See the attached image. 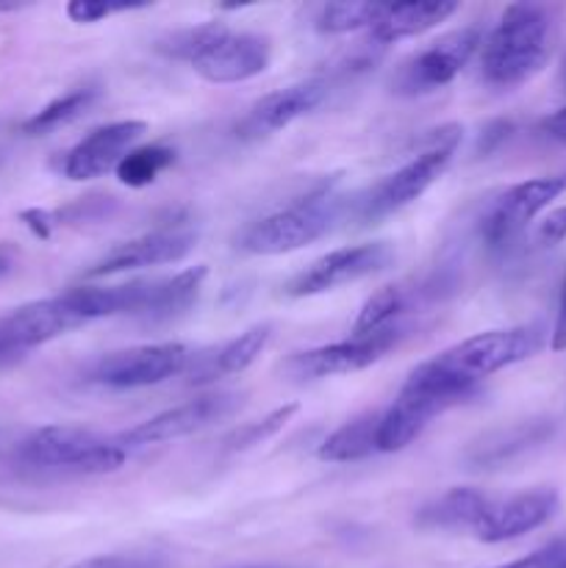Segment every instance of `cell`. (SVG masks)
<instances>
[{"label": "cell", "instance_id": "cell-1", "mask_svg": "<svg viewBox=\"0 0 566 568\" xmlns=\"http://www.w3.org/2000/svg\"><path fill=\"white\" fill-rule=\"evenodd\" d=\"M553 53V17L533 3L503 11L481 48V70L488 87L514 89L544 70Z\"/></svg>", "mask_w": 566, "mask_h": 568}, {"label": "cell", "instance_id": "cell-2", "mask_svg": "<svg viewBox=\"0 0 566 568\" xmlns=\"http://www.w3.org/2000/svg\"><path fill=\"white\" fill-rule=\"evenodd\" d=\"M477 386L458 381L436 361H425L408 375L405 386L400 388L397 399L386 414H381L377 427V453H400L408 447L431 419L442 416L453 405L464 403L475 394Z\"/></svg>", "mask_w": 566, "mask_h": 568}, {"label": "cell", "instance_id": "cell-3", "mask_svg": "<svg viewBox=\"0 0 566 568\" xmlns=\"http://www.w3.org/2000/svg\"><path fill=\"white\" fill-rule=\"evenodd\" d=\"M17 460L33 469H70L81 475H111L128 460V449L105 442L87 427L50 425L22 438Z\"/></svg>", "mask_w": 566, "mask_h": 568}, {"label": "cell", "instance_id": "cell-4", "mask_svg": "<svg viewBox=\"0 0 566 568\" xmlns=\"http://www.w3.org/2000/svg\"><path fill=\"white\" fill-rule=\"evenodd\" d=\"M461 142V128L458 125H442L436 131H431L427 144L400 170H394L392 175H386L383 181H377L375 186L366 192V197L361 200V220L364 222H377L386 220V216L397 214L405 205H411L414 200H420L438 178L444 175V170L453 161L455 148Z\"/></svg>", "mask_w": 566, "mask_h": 568}, {"label": "cell", "instance_id": "cell-5", "mask_svg": "<svg viewBox=\"0 0 566 568\" xmlns=\"http://www.w3.org/2000/svg\"><path fill=\"white\" fill-rule=\"evenodd\" d=\"M342 216V200L322 186L297 203L253 222L242 236V250L253 255H283L325 236Z\"/></svg>", "mask_w": 566, "mask_h": 568}, {"label": "cell", "instance_id": "cell-6", "mask_svg": "<svg viewBox=\"0 0 566 568\" xmlns=\"http://www.w3.org/2000/svg\"><path fill=\"white\" fill-rule=\"evenodd\" d=\"M89 325L70 292L37 300L0 316V372L20 364L31 349Z\"/></svg>", "mask_w": 566, "mask_h": 568}, {"label": "cell", "instance_id": "cell-7", "mask_svg": "<svg viewBox=\"0 0 566 568\" xmlns=\"http://www.w3.org/2000/svg\"><path fill=\"white\" fill-rule=\"evenodd\" d=\"M538 347H542V333L536 327H508V331H486L464 338L433 361L458 381L477 386L483 377L533 358Z\"/></svg>", "mask_w": 566, "mask_h": 568}, {"label": "cell", "instance_id": "cell-8", "mask_svg": "<svg viewBox=\"0 0 566 568\" xmlns=\"http://www.w3.org/2000/svg\"><path fill=\"white\" fill-rule=\"evenodd\" d=\"M192 361L186 344H142L103 355L89 369V381L105 388H148L178 377Z\"/></svg>", "mask_w": 566, "mask_h": 568}, {"label": "cell", "instance_id": "cell-9", "mask_svg": "<svg viewBox=\"0 0 566 568\" xmlns=\"http://www.w3.org/2000/svg\"><path fill=\"white\" fill-rule=\"evenodd\" d=\"M481 48V26H466L458 28V31L444 33L442 39L431 42L425 50L411 55V59L400 67L397 78H394V89H397L400 94H408V98L436 92V89L453 83L455 75L469 64V59Z\"/></svg>", "mask_w": 566, "mask_h": 568}, {"label": "cell", "instance_id": "cell-10", "mask_svg": "<svg viewBox=\"0 0 566 568\" xmlns=\"http://www.w3.org/2000/svg\"><path fill=\"white\" fill-rule=\"evenodd\" d=\"M566 192V175L530 178L516 186L505 189L497 200L486 209L481 220V236L492 250L505 247L514 242L527 222L536 220L553 200Z\"/></svg>", "mask_w": 566, "mask_h": 568}, {"label": "cell", "instance_id": "cell-11", "mask_svg": "<svg viewBox=\"0 0 566 568\" xmlns=\"http://www.w3.org/2000/svg\"><path fill=\"white\" fill-rule=\"evenodd\" d=\"M394 258V250L388 242H366L355 247H338L333 253L322 255L314 264L286 283L289 297H316V294L333 292L347 283L364 281L375 272L386 270Z\"/></svg>", "mask_w": 566, "mask_h": 568}, {"label": "cell", "instance_id": "cell-12", "mask_svg": "<svg viewBox=\"0 0 566 568\" xmlns=\"http://www.w3.org/2000/svg\"><path fill=\"white\" fill-rule=\"evenodd\" d=\"M400 338H403V327H386V331H377L372 336H353L347 342L292 355L283 369H286L289 377H297V381L350 375V372H361L366 366L377 364L388 349L397 347Z\"/></svg>", "mask_w": 566, "mask_h": 568}, {"label": "cell", "instance_id": "cell-13", "mask_svg": "<svg viewBox=\"0 0 566 568\" xmlns=\"http://www.w3.org/2000/svg\"><path fill=\"white\" fill-rule=\"evenodd\" d=\"M239 405H242L239 394H205V397L178 405V408L164 410V414L153 416V419L142 422V425L131 427V430L117 438V444L128 449L175 442V438L192 436V433L205 430V427L228 419V416L236 414Z\"/></svg>", "mask_w": 566, "mask_h": 568}, {"label": "cell", "instance_id": "cell-14", "mask_svg": "<svg viewBox=\"0 0 566 568\" xmlns=\"http://www.w3.org/2000/svg\"><path fill=\"white\" fill-rule=\"evenodd\" d=\"M270 67V39L259 33L222 31L198 59L192 70L209 83H242Z\"/></svg>", "mask_w": 566, "mask_h": 568}, {"label": "cell", "instance_id": "cell-15", "mask_svg": "<svg viewBox=\"0 0 566 568\" xmlns=\"http://www.w3.org/2000/svg\"><path fill=\"white\" fill-rule=\"evenodd\" d=\"M148 133V122L122 120L94 128L87 139L75 144L64 159V175L70 181H94L105 172L117 170L120 161L133 150V144Z\"/></svg>", "mask_w": 566, "mask_h": 568}, {"label": "cell", "instance_id": "cell-16", "mask_svg": "<svg viewBox=\"0 0 566 568\" xmlns=\"http://www.w3.org/2000/svg\"><path fill=\"white\" fill-rule=\"evenodd\" d=\"M198 233L181 231V227H164V231L144 233V236L122 242L111 247L92 270L87 272L89 277H109L120 275V272L148 270V266L175 264V261L186 258L194 250Z\"/></svg>", "mask_w": 566, "mask_h": 568}, {"label": "cell", "instance_id": "cell-17", "mask_svg": "<svg viewBox=\"0 0 566 568\" xmlns=\"http://www.w3.org/2000/svg\"><path fill=\"white\" fill-rule=\"evenodd\" d=\"M558 510V494L553 488H533V491L514 494L503 503H492L475 527V536L483 544H503L527 536L553 519Z\"/></svg>", "mask_w": 566, "mask_h": 568}, {"label": "cell", "instance_id": "cell-18", "mask_svg": "<svg viewBox=\"0 0 566 568\" xmlns=\"http://www.w3.org/2000/svg\"><path fill=\"white\" fill-rule=\"evenodd\" d=\"M327 98V83L320 78H309V81L292 83L286 89L264 94L247 116L242 120V136H264V133H275L281 128L292 125L300 116L311 114L322 100Z\"/></svg>", "mask_w": 566, "mask_h": 568}, {"label": "cell", "instance_id": "cell-19", "mask_svg": "<svg viewBox=\"0 0 566 568\" xmlns=\"http://www.w3.org/2000/svg\"><path fill=\"white\" fill-rule=\"evenodd\" d=\"M458 3L453 0H405V3H386V11L372 28V39L377 44H394L400 39L420 37L438 22L453 17Z\"/></svg>", "mask_w": 566, "mask_h": 568}, {"label": "cell", "instance_id": "cell-20", "mask_svg": "<svg viewBox=\"0 0 566 568\" xmlns=\"http://www.w3.org/2000/svg\"><path fill=\"white\" fill-rule=\"evenodd\" d=\"M492 508V499L475 488H449L438 499L427 503L416 514V527L422 530H458V527H472L486 516Z\"/></svg>", "mask_w": 566, "mask_h": 568}, {"label": "cell", "instance_id": "cell-21", "mask_svg": "<svg viewBox=\"0 0 566 568\" xmlns=\"http://www.w3.org/2000/svg\"><path fill=\"white\" fill-rule=\"evenodd\" d=\"M377 427H381V414H366L347 422L322 442L320 460H325V464H355V460L370 458L372 453H377Z\"/></svg>", "mask_w": 566, "mask_h": 568}, {"label": "cell", "instance_id": "cell-22", "mask_svg": "<svg viewBox=\"0 0 566 568\" xmlns=\"http://www.w3.org/2000/svg\"><path fill=\"white\" fill-rule=\"evenodd\" d=\"M205 281V266H192V270H183L178 275L164 277L155 286L153 305L148 311V320H172V316L183 314L186 308H192V303L198 300L200 288Z\"/></svg>", "mask_w": 566, "mask_h": 568}, {"label": "cell", "instance_id": "cell-23", "mask_svg": "<svg viewBox=\"0 0 566 568\" xmlns=\"http://www.w3.org/2000/svg\"><path fill=\"white\" fill-rule=\"evenodd\" d=\"M94 98H98V89L94 87L72 89V92L61 94V98H55L53 103L44 105V109H39L31 120H26L22 133H28V136H48V133L75 122L78 116L94 103Z\"/></svg>", "mask_w": 566, "mask_h": 568}, {"label": "cell", "instance_id": "cell-24", "mask_svg": "<svg viewBox=\"0 0 566 568\" xmlns=\"http://www.w3.org/2000/svg\"><path fill=\"white\" fill-rule=\"evenodd\" d=\"M175 161V150L166 144H144V148H133L125 159L117 166V181L122 186L144 189L155 181L164 170H170Z\"/></svg>", "mask_w": 566, "mask_h": 568}, {"label": "cell", "instance_id": "cell-25", "mask_svg": "<svg viewBox=\"0 0 566 568\" xmlns=\"http://www.w3.org/2000/svg\"><path fill=\"white\" fill-rule=\"evenodd\" d=\"M386 3H370V0H347V3H327L316 14V28L322 33H350L361 28H375Z\"/></svg>", "mask_w": 566, "mask_h": 568}, {"label": "cell", "instance_id": "cell-26", "mask_svg": "<svg viewBox=\"0 0 566 568\" xmlns=\"http://www.w3.org/2000/svg\"><path fill=\"white\" fill-rule=\"evenodd\" d=\"M270 325H255L250 331H244L242 336H236L233 342H228L220 353L211 358V366H214L216 375H239L247 366L255 364L261 353H264L266 342H270Z\"/></svg>", "mask_w": 566, "mask_h": 568}, {"label": "cell", "instance_id": "cell-27", "mask_svg": "<svg viewBox=\"0 0 566 568\" xmlns=\"http://www.w3.org/2000/svg\"><path fill=\"white\" fill-rule=\"evenodd\" d=\"M405 308V294L397 286H383L361 305L358 320L353 325V336H372L377 331H386L388 322L397 320Z\"/></svg>", "mask_w": 566, "mask_h": 568}, {"label": "cell", "instance_id": "cell-28", "mask_svg": "<svg viewBox=\"0 0 566 568\" xmlns=\"http://www.w3.org/2000/svg\"><path fill=\"white\" fill-rule=\"evenodd\" d=\"M294 414H297V405L292 403L283 405V408H275L272 414H266L264 419L247 422V425L236 427V430L225 438V449L228 453H244V449H253L259 447V444L270 442V438H275L277 433L286 427V422L292 419Z\"/></svg>", "mask_w": 566, "mask_h": 568}, {"label": "cell", "instance_id": "cell-29", "mask_svg": "<svg viewBox=\"0 0 566 568\" xmlns=\"http://www.w3.org/2000/svg\"><path fill=\"white\" fill-rule=\"evenodd\" d=\"M225 28H228L225 22H205V26L186 28V31H178L172 33V37H166L164 42L159 44V50L161 53L172 55V59H181L192 64V61L198 59V55L203 53V50L209 48L222 31H225Z\"/></svg>", "mask_w": 566, "mask_h": 568}, {"label": "cell", "instance_id": "cell-30", "mask_svg": "<svg viewBox=\"0 0 566 568\" xmlns=\"http://www.w3.org/2000/svg\"><path fill=\"white\" fill-rule=\"evenodd\" d=\"M144 6L148 3H100V0H72V3H67V17H70L72 22H100L111 14L144 9Z\"/></svg>", "mask_w": 566, "mask_h": 568}, {"label": "cell", "instance_id": "cell-31", "mask_svg": "<svg viewBox=\"0 0 566 568\" xmlns=\"http://www.w3.org/2000/svg\"><path fill=\"white\" fill-rule=\"evenodd\" d=\"M72 568H164L159 558L153 555H98L75 564Z\"/></svg>", "mask_w": 566, "mask_h": 568}, {"label": "cell", "instance_id": "cell-32", "mask_svg": "<svg viewBox=\"0 0 566 568\" xmlns=\"http://www.w3.org/2000/svg\"><path fill=\"white\" fill-rule=\"evenodd\" d=\"M494 568H566V541H555L527 558L514 560V564L494 566Z\"/></svg>", "mask_w": 566, "mask_h": 568}, {"label": "cell", "instance_id": "cell-33", "mask_svg": "<svg viewBox=\"0 0 566 568\" xmlns=\"http://www.w3.org/2000/svg\"><path fill=\"white\" fill-rule=\"evenodd\" d=\"M538 239H542L544 244H558L566 239V205H560V209L549 211L547 216L542 220V225H538Z\"/></svg>", "mask_w": 566, "mask_h": 568}, {"label": "cell", "instance_id": "cell-34", "mask_svg": "<svg viewBox=\"0 0 566 568\" xmlns=\"http://www.w3.org/2000/svg\"><path fill=\"white\" fill-rule=\"evenodd\" d=\"M22 220H26V225L31 227V231L37 233L39 239H50V233H53V227L59 225V220H55L53 211H44V209L22 211Z\"/></svg>", "mask_w": 566, "mask_h": 568}, {"label": "cell", "instance_id": "cell-35", "mask_svg": "<svg viewBox=\"0 0 566 568\" xmlns=\"http://www.w3.org/2000/svg\"><path fill=\"white\" fill-rule=\"evenodd\" d=\"M549 347L553 353H564L566 349V277L560 283V300H558V316H555L553 336H549Z\"/></svg>", "mask_w": 566, "mask_h": 568}, {"label": "cell", "instance_id": "cell-36", "mask_svg": "<svg viewBox=\"0 0 566 568\" xmlns=\"http://www.w3.org/2000/svg\"><path fill=\"white\" fill-rule=\"evenodd\" d=\"M538 128H542L544 136L555 139V142H560V144H566V105H564V109H558V111H553V114L544 116V120L538 122Z\"/></svg>", "mask_w": 566, "mask_h": 568}, {"label": "cell", "instance_id": "cell-37", "mask_svg": "<svg viewBox=\"0 0 566 568\" xmlns=\"http://www.w3.org/2000/svg\"><path fill=\"white\" fill-rule=\"evenodd\" d=\"M14 270V247L11 244H0V277H6Z\"/></svg>", "mask_w": 566, "mask_h": 568}, {"label": "cell", "instance_id": "cell-38", "mask_svg": "<svg viewBox=\"0 0 566 568\" xmlns=\"http://www.w3.org/2000/svg\"><path fill=\"white\" fill-rule=\"evenodd\" d=\"M26 9V3H17V0H0V14H11V11Z\"/></svg>", "mask_w": 566, "mask_h": 568}, {"label": "cell", "instance_id": "cell-39", "mask_svg": "<svg viewBox=\"0 0 566 568\" xmlns=\"http://www.w3.org/2000/svg\"><path fill=\"white\" fill-rule=\"evenodd\" d=\"M564 87H566V59H564Z\"/></svg>", "mask_w": 566, "mask_h": 568}, {"label": "cell", "instance_id": "cell-40", "mask_svg": "<svg viewBox=\"0 0 566 568\" xmlns=\"http://www.w3.org/2000/svg\"><path fill=\"white\" fill-rule=\"evenodd\" d=\"M0 161H3V150H0Z\"/></svg>", "mask_w": 566, "mask_h": 568}]
</instances>
